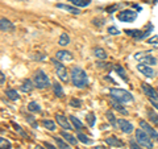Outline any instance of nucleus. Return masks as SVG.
Here are the masks:
<instances>
[{"mask_svg": "<svg viewBox=\"0 0 158 149\" xmlns=\"http://www.w3.org/2000/svg\"><path fill=\"white\" fill-rule=\"evenodd\" d=\"M6 96L9 99V100H13V102H16V100L20 99L19 92L16 90H13V88H7L6 90Z\"/></svg>", "mask_w": 158, "mask_h": 149, "instance_id": "23", "label": "nucleus"}, {"mask_svg": "<svg viewBox=\"0 0 158 149\" xmlns=\"http://www.w3.org/2000/svg\"><path fill=\"white\" fill-rule=\"evenodd\" d=\"M141 88H142V92L145 94V96L149 98V100H156V102H158V92L150 86V84L142 83V84H141Z\"/></svg>", "mask_w": 158, "mask_h": 149, "instance_id": "9", "label": "nucleus"}, {"mask_svg": "<svg viewBox=\"0 0 158 149\" xmlns=\"http://www.w3.org/2000/svg\"><path fill=\"white\" fill-rule=\"evenodd\" d=\"M0 148H2V149H11L12 148V144L9 143L7 138L2 137V138H0Z\"/></svg>", "mask_w": 158, "mask_h": 149, "instance_id": "35", "label": "nucleus"}, {"mask_svg": "<svg viewBox=\"0 0 158 149\" xmlns=\"http://www.w3.org/2000/svg\"><path fill=\"white\" fill-rule=\"evenodd\" d=\"M53 90H54V94H56L58 98H62L63 96V88H62V86L58 82H54L53 83Z\"/></svg>", "mask_w": 158, "mask_h": 149, "instance_id": "32", "label": "nucleus"}, {"mask_svg": "<svg viewBox=\"0 0 158 149\" xmlns=\"http://www.w3.org/2000/svg\"><path fill=\"white\" fill-rule=\"evenodd\" d=\"M77 138H78V140L81 141V143L86 144V145H91V144H92V140H91V138L88 137L87 135H85L83 132H78V133H77Z\"/></svg>", "mask_w": 158, "mask_h": 149, "instance_id": "27", "label": "nucleus"}, {"mask_svg": "<svg viewBox=\"0 0 158 149\" xmlns=\"http://www.w3.org/2000/svg\"><path fill=\"white\" fill-rule=\"evenodd\" d=\"M28 111L29 112H33V113L41 112V107H40V104L37 102H31V103L28 104Z\"/></svg>", "mask_w": 158, "mask_h": 149, "instance_id": "33", "label": "nucleus"}, {"mask_svg": "<svg viewBox=\"0 0 158 149\" xmlns=\"http://www.w3.org/2000/svg\"><path fill=\"white\" fill-rule=\"evenodd\" d=\"M56 58L58 61H63V62H69L73 59V54L69 50H59L56 53Z\"/></svg>", "mask_w": 158, "mask_h": 149, "instance_id": "15", "label": "nucleus"}, {"mask_svg": "<svg viewBox=\"0 0 158 149\" xmlns=\"http://www.w3.org/2000/svg\"><path fill=\"white\" fill-rule=\"evenodd\" d=\"M124 32L128 36H131L136 40H145V32L140 31V29H125Z\"/></svg>", "mask_w": 158, "mask_h": 149, "instance_id": "14", "label": "nucleus"}, {"mask_svg": "<svg viewBox=\"0 0 158 149\" xmlns=\"http://www.w3.org/2000/svg\"><path fill=\"white\" fill-rule=\"evenodd\" d=\"M74 7H79V8H85L88 7L91 4V0H69Z\"/></svg>", "mask_w": 158, "mask_h": 149, "instance_id": "25", "label": "nucleus"}, {"mask_svg": "<svg viewBox=\"0 0 158 149\" xmlns=\"http://www.w3.org/2000/svg\"><path fill=\"white\" fill-rule=\"evenodd\" d=\"M140 127L144 130L148 135L150 136V138L153 141H156V143H158V133H157V131L153 128L152 126L148 121H145V120H140Z\"/></svg>", "mask_w": 158, "mask_h": 149, "instance_id": "8", "label": "nucleus"}, {"mask_svg": "<svg viewBox=\"0 0 158 149\" xmlns=\"http://www.w3.org/2000/svg\"><path fill=\"white\" fill-rule=\"evenodd\" d=\"M44 145H45V148H46V149H57L56 147L52 145V144H50V143H48V141L44 143Z\"/></svg>", "mask_w": 158, "mask_h": 149, "instance_id": "45", "label": "nucleus"}, {"mask_svg": "<svg viewBox=\"0 0 158 149\" xmlns=\"http://www.w3.org/2000/svg\"><path fill=\"white\" fill-rule=\"evenodd\" d=\"M12 126L15 127V130H16V131L20 133V135H21V136H24V137H27V133H25V132H24V131L21 130V127H20L19 124H16V123H12Z\"/></svg>", "mask_w": 158, "mask_h": 149, "instance_id": "40", "label": "nucleus"}, {"mask_svg": "<svg viewBox=\"0 0 158 149\" xmlns=\"http://www.w3.org/2000/svg\"><path fill=\"white\" fill-rule=\"evenodd\" d=\"M110 95L112 96L113 100H116L118 103H131L135 100V98H133V95L127 91V90H123V88H111L110 90Z\"/></svg>", "mask_w": 158, "mask_h": 149, "instance_id": "2", "label": "nucleus"}, {"mask_svg": "<svg viewBox=\"0 0 158 149\" xmlns=\"http://www.w3.org/2000/svg\"><path fill=\"white\" fill-rule=\"evenodd\" d=\"M69 104H70V107H73V108H81L82 102L79 100V99H77V98H71L70 102H69Z\"/></svg>", "mask_w": 158, "mask_h": 149, "instance_id": "36", "label": "nucleus"}, {"mask_svg": "<svg viewBox=\"0 0 158 149\" xmlns=\"http://www.w3.org/2000/svg\"><path fill=\"white\" fill-rule=\"evenodd\" d=\"M137 17V12H135L133 9H124L117 13V19L121 23H133Z\"/></svg>", "mask_w": 158, "mask_h": 149, "instance_id": "7", "label": "nucleus"}, {"mask_svg": "<svg viewBox=\"0 0 158 149\" xmlns=\"http://www.w3.org/2000/svg\"><path fill=\"white\" fill-rule=\"evenodd\" d=\"M146 115H148V117H149V120L153 123V126L158 127V115L154 112V110L148 108V110H146Z\"/></svg>", "mask_w": 158, "mask_h": 149, "instance_id": "22", "label": "nucleus"}, {"mask_svg": "<svg viewBox=\"0 0 158 149\" xmlns=\"http://www.w3.org/2000/svg\"><path fill=\"white\" fill-rule=\"evenodd\" d=\"M56 120L58 123V126L63 128L65 131H70V130H74V127H73V124L69 123V119L66 116H63L62 113H57L56 115Z\"/></svg>", "mask_w": 158, "mask_h": 149, "instance_id": "10", "label": "nucleus"}, {"mask_svg": "<svg viewBox=\"0 0 158 149\" xmlns=\"http://www.w3.org/2000/svg\"><path fill=\"white\" fill-rule=\"evenodd\" d=\"M108 33L112 34V36H117V34L120 33V31H118L116 27H110V28H108Z\"/></svg>", "mask_w": 158, "mask_h": 149, "instance_id": "41", "label": "nucleus"}, {"mask_svg": "<svg viewBox=\"0 0 158 149\" xmlns=\"http://www.w3.org/2000/svg\"><path fill=\"white\" fill-rule=\"evenodd\" d=\"M150 3H153V4H157V3H158V0H150Z\"/></svg>", "mask_w": 158, "mask_h": 149, "instance_id": "50", "label": "nucleus"}, {"mask_svg": "<svg viewBox=\"0 0 158 149\" xmlns=\"http://www.w3.org/2000/svg\"><path fill=\"white\" fill-rule=\"evenodd\" d=\"M61 136H62V137H65V140H66L69 144H71V145H75V144L78 143L77 137H75V136H73L71 133H67L66 131H62V132H61Z\"/></svg>", "mask_w": 158, "mask_h": 149, "instance_id": "26", "label": "nucleus"}, {"mask_svg": "<svg viewBox=\"0 0 158 149\" xmlns=\"http://www.w3.org/2000/svg\"><path fill=\"white\" fill-rule=\"evenodd\" d=\"M53 138H54V141H56L58 149H71V148H70V145H69V143H65V141L62 140V138H59L58 136L53 137Z\"/></svg>", "mask_w": 158, "mask_h": 149, "instance_id": "31", "label": "nucleus"}, {"mask_svg": "<svg viewBox=\"0 0 158 149\" xmlns=\"http://www.w3.org/2000/svg\"><path fill=\"white\" fill-rule=\"evenodd\" d=\"M135 138L137 140V143L140 144L142 148H146V149H153V140L150 138V136L142 130V128H138L136 130L135 133Z\"/></svg>", "mask_w": 158, "mask_h": 149, "instance_id": "4", "label": "nucleus"}, {"mask_svg": "<svg viewBox=\"0 0 158 149\" xmlns=\"http://www.w3.org/2000/svg\"><path fill=\"white\" fill-rule=\"evenodd\" d=\"M57 8L59 9H63V11H66L69 13H73V15H81V9L74 7V6H69V4H57L56 6Z\"/></svg>", "mask_w": 158, "mask_h": 149, "instance_id": "16", "label": "nucleus"}, {"mask_svg": "<svg viewBox=\"0 0 158 149\" xmlns=\"http://www.w3.org/2000/svg\"><path fill=\"white\" fill-rule=\"evenodd\" d=\"M150 103H152V106H153V107H156L157 110H158V102H156V100H150Z\"/></svg>", "mask_w": 158, "mask_h": 149, "instance_id": "47", "label": "nucleus"}, {"mask_svg": "<svg viewBox=\"0 0 158 149\" xmlns=\"http://www.w3.org/2000/svg\"><path fill=\"white\" fill-rule=\"evenodd\" d=\"M31 58H32V59H37V61H38V59L46 58V56H45V54H40V53H37V56H31Z\"/></svg>", "mask_w": 158, "mask_h": 149, "instance_id": "43", "label": "nucleus"}, {"mask_svg": "<svg viewBox=\"0 0 158 149\" xmlns=\"http://www.w3.org/2000/svg\"><path fill=\"white\" fill-rule=\"evenodd\" d=\"M50 62H52V65L54 66V69H56V73H57L58 78L61 79L62 82H67V81H69V77H67L69 74H67L66 67L63 66L57 58H52V59H50Z\"/></svg>", "mask_w": 158, "mask_h": 149, "instance_id": "5", "label": "nucleus"}, {"mask_svg": "<svg viewBox=\"0 0 158 149\" xmlns=\"http://www.w3.org/2000/svg\"><path fill=\"white\" fill-rule=\"evenodd\" d=\"M34 149H45V148H42L41 145H36V147H34Z\"/></svg>", "mask_w": 158, "mask_h": 149, "instance_id": "49", "label": "nucleus"}, {"mask_svg": "<svg viewBox=\"0 0 158 149\" xmlns=\"http://www.w3.org/2000/svg\"><path fill=\"white\" fill-rule=\"evenodd\" d=\"M33 83H34V86H36L37 88L42 90V88H46V87L50 86V79H49V77L46 75L45 71L40 69V70H37L36 73H34Z\"/></svg>", "mask_w": 158, "mask_h": 149, "instance_id": "3", "label": "nucleus"}, {"mask_svg": "<svg viewBox=\"0 0 158 149\" xmlns=\"http://www.w3.org/2000/svg\"><path fill=\"white\" fill-rule=\"evenodd\" d=\"M113 69H115V71L117 73V75L120 77L123 81H124V82H129V78H128V75H127V73H125V69H124V67L120 66V65H116V66H113Z\"/></svg>", "mask_w": 158, "mask_h": 149, "instance_id": "20", "label": "nucleus"}, {"mask_svg": "<svg viewBox=\"0 0 158 149\" xmlns=\"http://www.w3.org/2000/svg\"><path fill=\"white\" fill-rule=\"evenodd\" d=\"M129 145H131V149H142L140 144L137 143L136 138H131V140H129Z\"/></svg>", "mask_w": 158, "mask_h": 149, "instance_id": "38", "label": "nucleus"}, {"mask_svg": "<svg viewBox=\"0 0 158 149\" xmlns=\"http://www.w3.org/2000/svg\"><path fill=\"white\" fill-rule=\"evenodd\" d=\"M121 7H123V4H115V6H112V7H108L107 8V12L108 13H113L115 11H118ZM118 12H120V11H118Z\"/></svg>", "mask_w": 158, "mask_h": 149, "instance_id": "39", "label": "nucleus"}, {"mask_svg": "<svg viewBox=\"0 0 158 149\" xmlns=\"http://www.w3.org/2000/svg\"><path fill=\"white\" fill-rule=\"evenodd\" d=\"M118 130H121L124 133H127V135H129V133H132L133 132V124L131 123V121H128V120H125V119H118Z\"/></svg>", "mask_w": 158, "mask_h": 149, "instance_id": "12", "label": "nucleus"}, {"mask_svg": "<svg viewBox=\"0 0 158 149\" xmlns=\"http://www.w3.org/2000/svg\"><path fill=\"white\" fill-rule=\"evenodd\" d=\"M135 59L140 61L142 65H157V58L153 57V54H149V52H142V53H136L135 54Z\"/></svg>", "mask_w": 158, "mask_h": 149, "instance_id": "6", "label": "nucleus"}, {"mask_svg": "<svg viewBox=\"0 0 158 149\" xmlns=\"http://www.w3.org/2000/svg\"><path fill=\"white\" fill-rule=\"evenodd\" d=\"M137 70L140 71L142 75H145L146 78H154L156 77V70L150 66H146V65L140 63V65H137Z\"/></svg>", "mask_w": 158, "mask_h": 149, "instance_id": "11", "label": "nucleus"}, {"mask_svg": "<svg viewBox=\"0 0 158 149\" xmlns=\"http://www.w3.org/2000/svg\"><path fill=\"white\" fill-rule=\"evenodd\" d=\"M34 87H36V86H34V83L31 81V79H27V81L24 82L21 86H20V90H21L23 92H31Z\"/></svg>", "mask_w": 158, "mask_h": 149, "instance_id": "21", "label": "nucleus"}, {"mask_svg": "<svg viewBox=\"0 0 158 149\" xmlns=\"http://www.w3.org/2000/svg\"><path fill=\"white\" fill-rule=\"evenodd\" d=\"M94 54H95V57L98 59H100V61H104V59H107V57H108L107 52L103 48H99V46L98 48H94Z\"/></svg>", "mask_w": 158, "mask_h": 149, "instance_id": "19", "label": "nucleus"}, {"mask_svg": "<svg viewBox=\"0 0 158 149\" xmlns=\"http://www.w3.org/2000/svg\"><path fill=\"white\" fill-rule=\"evenodd\" d=\"M106 143L110 147H117V148H121L123 145H124V143H123L121 140H118L116 136H108L106 138Z\"/></svg>", "mask_w": 158, "mask_h": 149, "instance_id": "17", "label": "nucleus"}, {"mask_svg": "<svg viewBox=\"0 0 158 149\" xmlns=\"http://www.w3.org/2000/svg\"><path fill=\"white\" fill-rule=\"evenodd\" d=\"M148 44H150V45H158V36H154L148 40Z\"/></svg>", "mask_w": 158, "mask_h": 149, "instance_id": "42", "label": "nucleus"}, {"mask_svg": "<svg viewBox=\"0 0 158 149\" xmlns=\"http://www.w3.org/2000/svg\"><path fill=\"white\" fill-rule=\"evenodd\" d=\"M27 121H28V123H31L33 127H37V124L34 123V117H33V116H31V115L27 116Z\"/></svg>", "mask_w": 158, "mask_h": 149, "instance_id": "44", "label": "nucleus"}, {"mask_svg": "<svg viewBox=\"0 0 158 149\" xmlns=\"http://www.w3.org/2000/svg\"><path fill=\"white\" fill-rule=\"evenodd\" d=\"M92 24H94V25H95V27H103V25H104V24H106V20L104 19H99V17H95V19H92Z\"/></svg>", "mask_w": 158, "mask_h": 149, "instance_id": "37", "label": "nucleus"}, {"mask_svg": "<svg viewBox=\"0 0 158 149\" xmlns=\"http://www.w3.org/2000/svg\"><path fill=\"white\" fill-rule=\"evenodd\" d=\"M86 120H87V124H88V127H94V126H95V121H96L95 113H94V112H90V113H87V116H86Z\"/></svg>", "mask_w": 158, "mask_h": 149, "instance_id": "34", "label": "nucleus"}, {"mask_svg": "<svg viewBox=\"0 0 158 149\" xmlns=\"http://www.w3.org/2000/svg\"><path fill=\"white\" fill-rule=\"evenodd\" d=\"M41 123H42L44 128H46V130L52 131V132L57 130V126H56V123H54L53 120H49V119H44V120H42Z\"/></svg>", "mask_w": 158, "mask_h": 149, "instance_id": "28", "label": "nucleus"}, {"mask_svg": "<svg viewBox=\"0 0 158 149\" xmlns=\"http://www.w3.org/2000/svg\"><path fill=\"white\" fill-rule=\"evenodd\" d=\"M0 29H2V32L11 33V32H13L15 29H16V27H15V24L9 21L8 19L2 17V20H0Z\"/></svg>", "mask_w": 158, "mask_h": 149, "instance_id": "13", "label": "nucleus"}, {"mask_svg": "<svg viewBox=\"0 0 158 149\" xmlns=\"http://www.w3.org/2000/svg\"><path fill=\"white\" fill-rule=\"evenodd\" d=\"M0 78H2V81H0V84H2V86H4V82H6V74H4L3 71L0 73Z\"/></svg>", "mask_w": 158, "mask_h": 149, "instance_id": "46", "label": "nucleus"}, {"mask_svg": "<svg viewBox=\"0 0 158 149\" xmlns=\"http://www.w3.org/2000/svg\"><path fill=\"white\" fill-rule=\"evenodd\" d=\"M111 107H113V108H115V110H116V111H118V112H121V113H123V115H128V111L125 110V108H124V107H123V106H121V103H118V102H116V100H113V99H112V100H111Z\"/></svg>", "mask_w": 158, "mask_h": 149, "instance_id": "30", "label": "nucleus"}, {"mask_svg": "<svg viewBox=\"0 0 158 149\" xmlns=\"http://www.w3.org/2000/svg\"><path fill=\"white\" fill-rule=\"evenodd\" d=\"M133 8H136L137 11H141V7H140V6H136V4H135V6H133Z\"/></svg>", "mask_w": 158, "mask_h": 149, "instance_id": "48", "label": "nucleus"}, {"mask_svg": "<svg viewBox=\"0 0 158 149\" xmlns=\"http://www.w3.org/2000/svg\"><path fill=\"white\" fill-rule=\"evenodd\" d=\"M70 117V120H71V124H73V127H74V130H77L78 132H82L83 130H85V126H83V123L81 120H78V119L75 116H73L70 115L69 116Z\"/></svg>", "mask_w": 158, "mask_h": 149, "instance_id": "18", "label": "nucleus"}, {"mask_svg": "<svg viewBox=\"0 0 158 149\" xmlns=\"http://www.w3.org/2000/svg\"><path fill=\"white\" fill-rule=\"evenodd\" d=\"M106 116H107V120L111 123V126L113 127V128H118V120H116V117H115V115H113V112L112 111H106Z\"/></svg>", "mask_w": 158, "mask_h": 149, "instance_id": "24", "label": "nucleus"}, {"mask_svg": "<svg viewBox=\"0 0 158 149\" xmlns=\"http://www.w3.org/2000/svg\"><path fill=\"white\" fill-rule=\"evenodd\" d=\"M70 75H71V82L77 88H86L88 86V83H90L86 71L79 66H74L71 69Z\"/></svg>", "mask_w": 158, "mask_h": 149, "instance_id": "1", "label": "nucleus"}, {"mask_svg": "<svg viewBox=\"0 0 158 149\" xmlns=\"http://www.w3.org/2000/svg\"><path fill=\"white\" fill-rule=\"evenodd\" d=\"M70 44V37H69L67 33H61L59 36V40H58V45L59 46H67Z\"/></svg>", "mask_w": 158, "mask_h": 149, "instance_id": "29", "label": "nucleus"}]
</instances>
